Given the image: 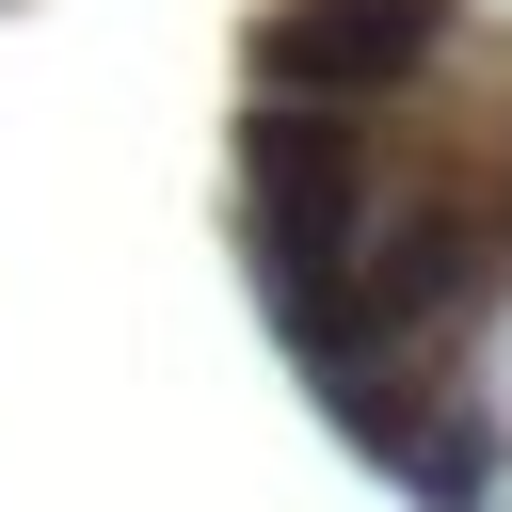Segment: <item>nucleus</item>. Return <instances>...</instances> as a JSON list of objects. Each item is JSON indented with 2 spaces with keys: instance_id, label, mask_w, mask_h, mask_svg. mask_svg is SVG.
Segmentation results:
<instances>
[{
  "instance_id": "obj_1",
  "label": "nucleus",
  "mask_w": 512,
  "mask_h": 512,
  "mask_svg": "<svg viewBox=\"0 0 512 512\" xmlns=\"http://www.w3.org/2000/svg\"><path fill=\"white\" fill-rule=\"evenodd\" d=\"M352 272H368L384 336L448 352V336H480V320L512 304V192H480V176H384Z\"/></svg>"
},
{
  "instance_id": "obj_2",
  "label": "nucleus",
  "mask_w": 512,
  "mask_h": 512,
  "mask_svg": "<svg viewBox=\"0 0 512 512\" xmlns=\"http://www.w3.org/2000/svg\"><path fill=\"white\" fill-rule=\"evenodd\" d=\"M384 208V112L240 96V256H352Z\"/></svg>"
},
{
  "instance_id": "obj_3",
  "label": "nucleus",
  "mask_w": 512,
  "mask_h": 512,
  "mask_svg": "<svg viewBox=\"0 0 512 512\" xmlns=\"http://www.w3.org/2000/svg\"><path fill=\"white\" fill-rule=\"evenodd\" d=\"M448 48H464V0H256L240 32L256 96H304V112H400Z\"/></svg>"
},
{
  "instance_id": "obj_4",
  "label": "nucleus",
  "mask_w": 512,
  "mask_h": 512,
  "mask_svg": "<svg viewBox=\"0 0 512 512\" xmlns=\"http://www.w3.org/2000/svg\"><path fill=\"white\" fill-rule=\"evenodd\" d=\"M320 416L416 496V512H496L512 496V432H496V400H464V384H432L416 352H384V368H352V384H320Z\"/></svg>"
},
{
  "instance_id": "obj_5",
  "label": "nucleus",
  "mask_w": 512,
  "mask_h": 512,
  "mask_svg": "<svg viewBox=\"0 0 512 512\" xmlns=\"http://www.w3.org/2000/svg\"><path fill=\"white\" fill-rule=\"evenodd\" d=\"M496 512H512V496H496Z\"/></svg>"
}]
</instances>
